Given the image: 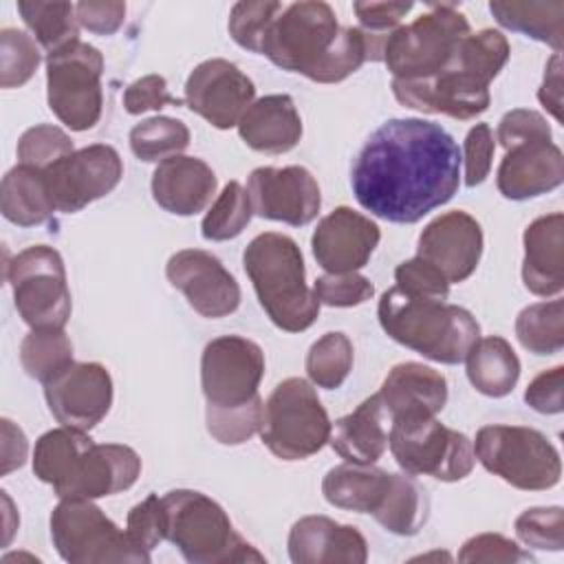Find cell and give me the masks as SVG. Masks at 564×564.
I'll return each mask as SVG.
<instances>
[{"instance_id": "obj_23", "label": "cell", "mask_w": 564, "mask_h": 564, "mask_svg": "<svg viewBox=\"0 0 564 564\" xmlns=\"http://www.w3.org/2000/svg\"><path fill=\"white\" fill-rule=\"evenodd\" d=\"M286 546L293 564H364L368 560V544L359 529L326 516L300 518L289 531Z\"/></svg>"}, {"instance_id": "obj_24", "label": "cell", "mask_w": 564, "mask_h": 564, "mask_svg": "<svg viewBox=\"0 0 564 564\" xmlns=\"http://www.w3.org/2000/svg\"><path fill=\"white\" fill-rule=\"evenodd\" d=\"M564 181V156L553 141H533L507 150L496 172L498 192L527 200L557 189Z\"/></svg>"}, {"instance_id": "obj_45", "label": "cell", "mask_w": 564, "mask_h": 564, "mask_svg": "<svg viewBox=\"0 0 564 564\" xmlns=\"http://www.w3.org/2000/svg\"><path fill=\"white\" fill-rule=\"evenodd\" d=\"M516 535L538 551H562L564 511L562 507H531L516 518Z\"/></svg>"}, {"instance_id": "obj_49", "label": "cell", "mask_w": 564, "mask_h": 564, "mask_svg": "<svg viewBox=\"0 0 564 564\" xmlns=\"http://www.w3.org/2000/svg\"><path fill=\"white\" fill-rule=\"evenodd\" d=\"M496 139L505 150H511L522 143H533V141H551V126L535 110L513 108L502 115Z\"/></svg>"}, {"instance_id": "obj_20", "label": "cell", "mask_w": 564, "mask_h": 564, "mask_svg": "<svg viewBox=\"0 0 564 564\" xmlns=\"http://www.w3.org/2000/svg\"><path fill=\"white\" fill-rule=\"evenodd\" d=\"M482 227L463 212H445L430 220L419 236L416 258L432 264L449 284L467 280L482 256Z\"/></svg>"}, {"instance_id": "obj_31", "label": "cell", "mask_w": 564, "mask_h": 564, "mask_svg": "<svg viewBox=\"0 0 564 564\" xmlns=\"http://www.w3.org/2000/svg\"><path fill=\"white\" fill-rule=\"evenodd\" d=\"M0 207L2 216L20 227L42 225L57 212L44 172L29 165H15L4 174Z\"/></svg>"}, {"instance_id": "obj_22", "label": "cell", "mask_w": 564, "mask_h": 564, "mask_svg": "<svg viewBox=\"0 0 564 564\" xmlns=\"http://www.w3.org/2000/svg\"><path fill=\"white\" fill-rule=\"evenodd\" d=\"M379 240L375 220L350 207H337L317 223L311 247L326 273H352L368 264Z\"/></svg>"}, {"instance_id": "obj_26", "label": "cell", "mask_w": 564, "mask_h": 564, "mask_svg": "<svg viewBox=\"0 0 564 564\" xmlns=\"http://www.w3.org/2000/svg\"><path fill=\"white\" fill-rule=\"evenodd\" d=\"M522 282L540 297H557L564 289V214L553 212L529 223L522 236Z\"/></svg>"}, {"instance_id": "obj_46", "label": "cell", "mask_w": 564, "mask_h": 564, "mask_svg": "<svg viewBox=\"0 0 564 564\" xmlns=\"http://www.w3.org/2000/svg\"><path fill=\"white\" fill-rule=\"evenodd\" d=\"M313 293L319 304L335 306V308H350L368 302L375 295V286L366 275L357 271L326 273L315 280Z\"/></svg>"}, {"instance_id": "obj_55", "label": "cell", "mask_w": 564, "mask_h": 564, "mask_svg": "<svg viewBox=\"0 0 564 564\" xmlns=\"http://www.w3.org/2000/svg\"><path fill=\"white\" fill-rule=\"evenodd\" d=\"M412 2H355L352 11L368 33H390L412 11Z\"/></svg>"}, {"instance_id": "obj_52", "label": "cell", "mask_w": 564, "mask_h": 564, "mask_svg": "<svg viewBox=\"0 0 564 564\" xmlns=\"http://www.w3.org/2000/svg\"><path fill=\"white\" fill-rule=\"evenodd\" d=\"M181 101L170 95L163 75H143L132 82L123 93V108L128 115H143L150 110H161L165 106H178Z\"/></svg>"}, {"instance_id": "obj_30", "label": "cell", "mask_w": 564, "mask_h": 564, "mask_svg": "<svg viewBox=\"0 0 564 564\" xmlns=\"http://www.w3.org/2000/svg\"><path fill=\"white\" fill-rule=\"evenodd\" d=\"M390 485V471L375 465H335L322 478V494L328 505L355 513H375Z\"/></svg>"}, {"instance_id": "obj_51", "label": "cell", "mask_w": 564, "mask_h": 564, "mask_svg": "<svg viewBox=\"0 0 564 564\" xmlns=\"http://www.w3.org/2000/svg\"><path fill=\"white\" fill-rule=\"evenodd\" d=\"M494 132L489 123H476L463 143V165H465V185L476 187L480 185L489 172H491V161H494Z\"/></svg>"}, {"instance_id": "obj_25", "label": "cell", "mask_w": 564, "mask_h": 564, "mask_svg": "<svg viewBox=\"0 0 564 564\" xmlns=\"http://www.w3.org/2000/svg\"><path fill=\"white\" fill-rule=\"evenodd\" d=\"M150 187L161 209L176 216H194L216 196L218 178L203 159L178 154L154 167Z\"/></svg>"}, {"instance_id": "obj_56", "label": "cell", "mask_w": 564, "mask_h": 564, "mask_svg": "<svg viewBox=\"0 0 564 564\" xmlns=\"http://www.w3.org/2000/svg\"><path fill=\"white\" fill-rule=\"evenodd\" d=\"M538 99L555 117V121H562V57H560V53H553V57L546 62L544 79L538 90Z\"/></svg>"}, {"instance_id": "obj_58", "label": "cell", "mask_w": 564, "mask_h": 564, "mask_svg": "<svg viewBox=\"0 0 564 564\" xmlns=\"http://www.w3.org/2000/svg\"><path fill=\"white\" fill-rule=\"evenodd\" d=\"M2 502L7 505V509H4V540H2V544L7 546L9 542H11V538H13V533H15V527L9 522V518H11V511H13V507H11V500H9V496H7V491H2Z\"/></svg>"}, {"instance_id": "obj_19", "label": "cell", "mask_w": 564, "mask_h": 564, "mask_svg": "<svg viewBox=\"0 0 564 564\" xmlns=\"http://www.w3.org/2000/svg\"><path fill=\"white\" fill-rule=\"evenodd\" d=\"M165 275L187 304L203 317L218 319L240 306V286L223 262L203 249H181L170 256Z\"/></svg>"}, {"instance_id": "obj_39", "label": "cell", "mask_w": 564, "mask_h": 564, "mask_svg": "<svg viewBox=\"0 0 564 564\" xmlns=\"http://www.w3.org/2000/svg\"><path fill=\"white\" fill-rule=\"evenodd\" d=\"M20 361L31 379L46 383L73 361V344L64 328H31L20 344Z\"/></svg>"}, {"instance_id": "obj_11", "label": "cell", "mask_w": 564, "mask_h": 564, "mask_svg": "<svg viewBox=\"0 0 564 564\" xmlns=\"http://www.w3.org/2000/svg\"><path fill=\"white\" fill-rule=\"evenodd\" d=\"M467 18L454 4H430L414 22L397 26L383 44L392 79H425L441 73L469 35Z\"/></svg>"}, {"instance_id": "obj_7", "label": "cell", "mask_w": 564, "mask_h": 564, "mask_svg": "<svg viewBox=\"0 0 564 564\" xmlns=\"http://www.w3.org/2000/svg\"><path fill=\"white\" fill-rule=\"evenodd\" d=\"M165 507V540L189 564L264 562L231 524L227 511L209 496L194 489H172L161 496Z\"/></svg>"}, {"instance_id": "obj_1", "label": "cell", "mask_w": 564, "mask_h": 564, "mask_svg": "<svg viewBox=\"0 0 564 564\" xmlns=\"http://www.w3.org/2000/svg\"><path fill=\"white\" fill-rule=\"evenodd\" d=\"M460 163V148L443 126L416 117L388 119L357 152L350 187L372 216L412 225L452 200Z\"/></svg>"}, {"instance_id": "obj_15", "label": "cell", "mask_w": 564, "mask_h": 564, "mask_svg": "<svg viewBox=\"0 0 564 564\" xmlns=\"http://www.w3.org/2000/svg\"><path fill=\"white\" fill-rule=\"evenodd\" d=\"M123 176L119 152L106 143H93L70 152L44 170L55 209L77 214L86 205L110 194Z\"/></svg>"}, {"instance_id": "obj_57", "label": "cell", "mask_w": 564, "mask_h": 564, "mask_svg": "<svg viewBox=\"0 0 564 564\" xmlns=\"http://www.w3.org/2000/svg\"><path fill=\"white\" fill-rule=\"evenodd\" d=\"M2 476L11 474L13 469L22 467L29 454V443L24 432L11 421V419H2Z\"/></svg>"}, {"instance_id": "obj_8", "label": "cell", "mask_w": 564, "mask_h": 564, "mask_svg": "<svg viewBox=\"0 0 564 564\" xmlns=\"http://www.w3.org/2000/svg\"><path fill=\"white\" fill-rule=\"evenodd\" d=\"M330 425L315 388L302 377H289L264 401L258 432L273 456L304 460L328 443Z\"/></svg>"}, {"instance_id": "obj_18", "label": "cell", "mask_w": 564, "mask_h": 564, "mask_svg": "<svg viewBox=\"0 0 564 564\" xmlns=\"http://www.w3.org/2000/svg\"><path fill=\"white\" fill-rule=\"evenodd\" d=\"M253 97V82L236 64L220 57L200 62L185 82L187 108L218 130L238 126Z\"/></svg>"}, {"instance_id": "obj_14", "label": "cell", "mask_w": 564, "mask_h": 564, "mask_svg": "<svg viewBox=\"0 0 564 564\" xmlns=\"http://www.w3.org/2000/svg\"><path fill=\"white\" fill-rule=\"evenodd\" d=\"M104 55L86 42L46 55V99L53 115L70 130H90L104 106Z\"/></svg>"}, {"instance_id": "obj_13", "label": "cell", "mask_w": 564, "mask_h": 564, "mask_svg": "<svg viewBox=\"0 0 564 564\" xmlns=\"http://www.w3.org/2000/svg\"><path fill=\"white\" fill-rule=\"evenodd\" d=\"M4 278L26 326L64 328L68 324L73 304L59 251L48 245H31L7 262Z\"/></svg>"}, {"instance_id": "obj_2", "label": "cell", "mask_w": 564, "mask_h": 564, "mask_svg": "<svg viewBox=\"0 0 564 564\" xmlns=\"http://www.w3.org/2000/svg\"><path fill=\"white\" fill-rule=\"evenodd\" d=\"M388 33H368L361 26H339L328 2L304 0L282 9L267 31L260 55L289 73L317 84H337L364 62H383Z\"/></svg>"}, {"instance_id": "obj_54", "label": "cell", "mask_w": 564, "mask_h": 564, "mask_svg": "<svg viewBox=\"0 0 564 564\" xmlns=\"http://www.w3.org/2000/svg\"><path fill=\"white\" fill-rule=\"evenodd\" d=\"M564 386V366L540 372L524 390V401L540 414H560L564 410L562 399Z\"/></svg>"}, {"instance_id": "obj_4", "label": "cell", "mask_w": 564, "mask_h": 564, "mask_svg": "<svg viewBox=\"0 0 564 564\" xmlns=\"http://www.w3.org/2000/svg\"><path fill=\"white\" fill-rule=\"evenodd\" d=\"M33 474L64 498H104L130 489L141 476L139 454L121 443H95L86 432L57 427L35 441Z\"/></svg>"}, {"instance_id": "obj_12", "label": "cell", "mask_w": 564, "mask_h": 564, "mask_svg": "<svg viewBox=\"0 0 564 564\" xmlns=\"http://www.w3.org/2000/svg\"><path fill=\"white\" fill-rule=\"evenodd\" d=\"M388 447L405 474L432 476L441 482L463 480L476 465L471 438L436 416L392 421Z\"/></svg>"}, {"instance_id": "obj_41", "label": "cell", "mask_w": 564, "mask_h": 564, "mask_svg": "<svg viewBox=\"0 0 564 564\" xmlns=\"http://www.w3.org/2000/svg\"><path fill=\"white\" fill-rule=\"evenodd\" d=\"M253 216L247 189L238 181H229L216 196L214 205L200 223L205 240L223 242L240 236Z\"/></svg>"}, {"instance_id": "obj_10", "label": "cell", "mask_w": 564, "mask_h": 564, "mask_svg": "<svg viewBox=\"0 0 564 564\" xmlns=\"http://www.w3.org/2000/svg\"><path fill=\"white\" fill-rule=\"evenodd\" d=\"M51 540L70 564H148L150 551L137 546L93 500L64 498L51 511Z\"/></svg>"}, {"instance_id": "obj_38", "label": "cell", "mask_w": 564, "mask_h": 564, "mask_svg": "<svg viewBox=\"0 0 564 564\" xmlns=\"http://www.w3.org/2000/svg\"><path fill=\"white\" fill-rule=\"evenodd\" d=\"M189 145V128L174 117L156 115L130 130V150L139 161L161 163Z\"/></svg>"}, {"instance_id": "obj_50", "label": "cell", "mask_w": 564, "mask_h": 564, "mask_svg": "<svg viewBox=\"0 0 564 564\" xmlns=\"http://www.w3.org/2000/svg\"><path fill=\"white\" fill-rule=\"evenodd\" d=\"M394 286L410 295H421V297H434V300H447L449 295V282L425 260L421 258H410L401 262L394 269Z\"/></svg>"}, {"instance_id": "obj_9", "label": "cell", "mask_w": 564, "mask_h": 564, "mask_svg": "<svg viewBox=\"0 0 564 564\" xmlns=\"http://www.w3.org/2000/svg\"><path fill=\"white\" fill-rule=\"evenodd\" d=\"M471 443L476 460L516 489L544 491L560 482V452L540 430L524 425H485Z\"/></svg>"}, {"instance_id": "obj_47", "label": "cell", "mask_w": 564, "mask_h": 564, "mask_svg": "<svg viewBox=\"0 0 564 564\" xmlns=\"http://www.w3.org/2000/svg\"><path fill=\"white\" fill-rule=\"evenodd\" d=\"M458 562H465V564H480V562L518 564V562H533V555L500 533H480V535L469 538L460 546Z\"/></svg>"}, {"instance_id": "obj_21", "label": "cell", "mask_w": 564, "mask_h": 564, "mask_svg": "<svg viewBox=\"0 0 564 564\" xmlns=\"http://www.w3.org/2000/svg\"><path fill=\"white\" fill-rule=\"evenodd\" d=\"M392 93L408 108L460 121L476 119L491 101L489 86L474 82L452 66L425 79H392Z\"/></svg>"}, {"instance_id": "obj_40", "label": "cell", "mask_w": 564, "mask_h": 564, "mask_svg": "<svg viewBox=\"0 0 564 564\" xmlns=\"http://www.w3.org/2000/svg\"><path fill=\"white\" fill-rule=\"evenodd\" d=\"M352 341L348 339L346 333L333 330L324 333L319 339H315L306 352V375L308 379L324 390H335L339 388L350 370H352Z\"/></svg>"}, {"instance_id": "obj_5", "label": "cell", "mask_w": 564, "mask_h": 564, "mask_svg": "<svg viewBox=\"0 0 564 564\" xmlns=\"http://www.w3.org/2000/svg\"><path fill=\"white\" fill-rule=\"evenodd\" d=\"M381 328L397 344L438 364H460L480 339L476 317L445 300L410 295L390 286L377 306Z\"/></svg>"}, {"instance_id": "obj_43", "label": "cell", "mask_w": 564, "mask_h": 564, "mask_svg": "<svg viewBox=\"0 0 564 564\" xmlns=\"http://www.w3.org/2000/svg\"><path fill=\"white\" fill-rule=\"evenodd\" d=\"M284 4L275 0H253V2H236L229 13V35L234 42L251 53L260 55L262 40L275 18L282 13Z\"/></svg>"}, {"instance_id": "obj_36", "label": "cell", "mask_w": 564, "mask_h": 564, "mask_svg": "<svg viewBox=\"0 0 564 564\" xmlns=\"http://www.w3.org/2000/svg\"><path fill=\"white\" fill-rule=\"evenodd\" d=\"M509 59V42L496 29H482L460 40L452 62L447 66L460 70L474 82L489 86Z\"/></svg>"}, {"instance_id": "obj_17", "label": "cell", "mask_w": 564, "mask_h": 564, "mask_svg": "<svg viewBox=\"0 0 564 564\" xmlns=\"http://www.w3.org/2000/svg\"><path fill=\"white\" fill-rule=\"evenodd\" d=\"M256 216L304 227L317 218L322 194L315 176L302 165L256 167L247 181Z\"/></svg>"}, {"instance_id": "obj_6", "label": "cell", "mask_w": 564, "mask_h": 564, "mask_svg": "<svg viewBox=\"0 0 564 564\" xmlns=\"http://www.w3.org/2000/svg\"><path fill=\"white\" fill-rule=\"evenodd\" d=\"M242 264L260 306L280 330L302 333L315 324L322 304L306 284L304 258L293 238L278 231L256 236Z\"/></svg>"}, {"instance_id": "obj_32", "label": "cell", "mask_w": 564, "mask_h": 564, "mask_svg": "<svg viewBox=\"0 0 564 564\" xmlns=\"http://www.w3.org/2000/svg\"><path fill=\"white\" fill-rule=\"evenodd\" d=\"M469 383L485 397H507L520 379V359L500 335L480 337L465 357Z\"/></svg>"}, {"instance_id": "obj_53", "label": "cell", "mask_w": 564, "mask_h": 564, "mask_svg": "<svg viewBox=\"0 0 564 564\" xmlns=\"http://www.w3.org/2000/svg\"><path fill=\"white\" fill-rule=\"evenodd\" d=\"M77 22L95 35H112L126 18V2L119 0H84L75 4Z\"/></svg>"}, {"instance_id": "obj_33", "label": "cell", "mask_w": 564, "mask_h": 564, "mask_svg": "<svg viewBox=\"0 0 564 564\" xmlns=\"http://www.w3.org/2000/svg\"><path fill=\"white\" fill-rule=\"evenodd\" d=\"M496 22L509 31L533 37L555 53L564 48V2H489Z\"/></svg>"}, {"instance_id": "obj_3", "label": "cell", "mask_w": 564, "mask_h": 564, "mask_svg": "<svg viewBox=\"0 0 564 564\" xmlns=\"http://www.w3.org/2000/svg\"><path fill=\"white\" fill-rule=\"evenodd\" d=\"M264 377L262 348L240 335H223L203 348L200 388L205 425L220 445H242L260 430L264 401L258 394Z\"/></svg>"}, {"instance_id": "obj_34", "label": "cell", "mask_w": 564, "mask_h": 564, "mask_svg": "<svg viewBox=\"0 0 564 564\" xmlns=\"http://www.w3.org/2000/svg\"><path fill=\"white\" fill-rule=\"evenodd\" d=\"M430 513L425 489L410 474H390V485L372 518L394 535H416Z\"/></svg>"}, {"instance_id": "obj_27", "label": "cell", "mask_w": 564, "mask_h": 564, "mask_svg": "<svg viewBox=\"0 0 564 564\" xmlns=\"http://www.w3.org/2000/svg\"><path fill=\"white\" fill-rule=\"evenodd\" d=\"M379 397L392 421L436 416L447 403V381L425 364L405 361L388 372Z\"/></svg>"}, {"instance_id": "obj_29", "label": "cell", "mask_w": 564, "mask_h": 564, "mask_svg": "<svg viewBox=\"0 0 564 564\" xmlns=\"http://www.w3.org/2000/svg\"><path fill=\"white\" fill-rule=\"evenodd\" d=\"M238 134L256 152L284 154L302 139V117L289 95H267L245 110Z\"/></svg>"}, {"instance_id": "obj_44", "label": "cell", "mask_w": 564, "mask_h": 564, "mask_svg": "<svg viewBox=\"0 0 564 564\" xmlns=\"http://www.w3.org/2000/svg\"><path fill=\"white\" fill-rule=\"evenodd\" d=\"M75 152L73 139L57 126L40 123L22 132L18 141V161L35 170H46L59 159Z\"/></svg>"}, {"instance_id": "obj_42", "label": "cell", "mask_w": 564, "mask_h": 564, "mask_svg": "<svg viewBox=\"0 0 564 564\" xmlns=\"http://www.w3.org/2000/svg\"><path fill=\"white\" fill-rule=\"evenodd\" d=\"M40 44L20 29L0 31V86L18 88L26 84L40 66Z\"/></svg>"}, {"instance_id": "obj_35", "label": "cell", "mask_w": 564, "mask_h": 564, "mask_svg": "<svg viewBox=\"0 0 564 564\" xmlns=\"http://www.w3.org/2000/svg\"><path fill=\"white\" fill-rule=\"evenodd\" d=\"M18 11L33 33V40L51 55L73 42H79V22L75 4L70 2H42L20 0Z\"/></svg>"}, {"instance_id": "obj_37", "label": "cell", "mask_w": 564, "mask_h": 564, "mask_svg": "<svg viewBox=\"0 0 564 564\" xmlns=\"http://www.w3.org/2000/svg\"><path fill=\"white\" fill-rule=\"evenodd\" d=\"M516 337L533 355H555L564 346V304L560 297L535 302L516 317Z\"/></svg>"}, {"instance_id": "obj_28", "label": "cell", "mask_w": 564, "mask_h": 564, "mask_svg": "<svg viewBox=\"0 0 564 564\" xmlns=\"http://www.w3.org/2000/svg\"><path fill=\"white\" fill-rule=\"evenodd\" d=\"M390 425L392 419L377 392L330 425L328 443L346 463L375 465L388 449Z\"/></svg>"}, {"instance_id": "obj_16", "label": "cell", "mask_w": 564, "mask_h": 564, "mask_svg": "<svg viewBox=\"0 0 564 564\" xmlns=\"http://www.w3.org/2000/svg\"><path fill=\"white\" fill-rule=\"evenodd\" d=\"M44 399L64 427L88 432L112 405V377L97 361H70L44 383Z\"/></svg>"}, {"instance_id": "obj_48", "label": "cell", "mask_w": 564, "mask_h": 564, "mask_svg": "<svg viewBox=\"0 0 564 564\" xmlns=\"http://www.w3.org/2000/svg\"><path fill=\"white\" fill-rule=\"evenodd\" d=\"M126 533L145 551H152L165 540V507L156 494H150L128 511Z\"/></svg>"}]
</instances>
